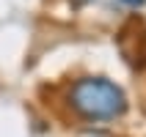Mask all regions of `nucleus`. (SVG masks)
Masks as SVG:
<instances>
[{"label":"nucleus","instance_id":"1","mask_svg":"<svg viewBox=\"0 0 146 137\" xmlns=\"http://www.w3.org/2000/svg\"><path fill=\"white\" fill-rule=\"evenodd\" d=\"M69 104L88 121H110L127 110V96L116 82L105 77H83L69 90Z\"/></svg>","mask_w":146,"mask_h":137},{"label":"nucleus","instance_id":"2","mask_svg":"<svg viewBox=\"0 0 146 137\" xmlns=\"http://www.w3.org/2000/svg\"><path fill=\"white\" fill-rule=\"evenodd\" d=\"M121 3H127V6H135V8H138V6H143L146 0H121Z\"/></svg>","mask_w":146,"mask_h":137}]
</instances>
